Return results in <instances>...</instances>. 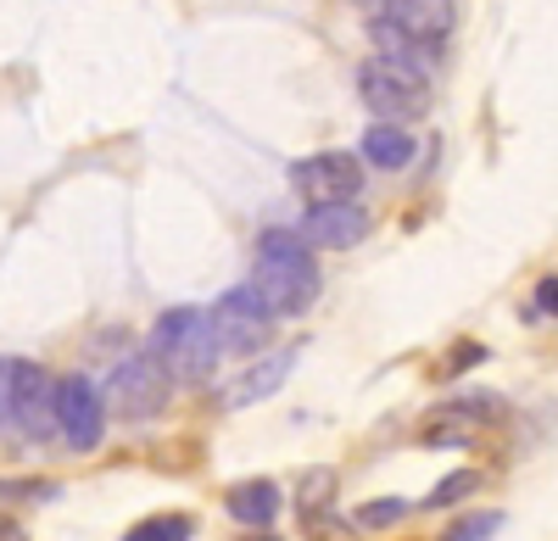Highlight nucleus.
<instances>
[{"mask_svg":"<svg viewBox=\"0 0 558 541\" xmlns=\"http://www.w3.org/2000/svg\"><path fill=\"white\" fill-rule=\"evenodd\" d=\"M241 541H274V536H241Z\"/></svg>","mask_w":558,"mask_h":541,"instance_id":"obj_24","label":"nucleus"},{"mask_svg":"<svg viewBox=\"0 0 558 541\" xmlns=\"http://www.w3.org/2000/svg\"><path fill=\"white\" fill-rule=\"evenodd\" d=\"M536 312H547V319H558V274L536 280Z\"/></svg>","mask_w":558,"mask_h":541,"instance_id":"obj_22","label":"nucleus"},{"mask_svg":"<svg viewBox=\"0 0 558 541\" xmlns=\"http://www.w3.org/2000/svg\"><path fill=\"white\" fill-rule=\"evenodd\" d=\"M336 497V469H307L302 475V491H296V508H302V519H313L324 503Z\"/></svg>","mask_w":558,"mask_h":541,"instance_id":"obj_16","label":"nucleus"},{"mask_svg":"<svg viewBox=\"0 0 558 541\" xmlns=\"http://www.w3.org/2000/svg\"><path fill=\"white\" fill-rule=\"evenodd\" d=\"M296 235H302L307 246H330V251H347V246H357V241L368 235V212H363L357 201H347V207H307Z\"/></svg>","mask_w":558,"mask_h":541,"instance_id":"obj_11","label":"nucleus"},{"mask_svg":"<svg viewBox=\"0 0 558 541\" xmlns=\"http://www.w3.org/2000/svg\"><path fill=\"white\" fill-rule=\"evenodd\" d=\"M486 357V346H475V341H463V346H452V357H447V374H458V369H470V364H481Z\"/></svg>","mask_w":558,"mask_h":541,"instance_id":"obj_23","label":"nucleus"},{"mask_svg":"<svg viewBox=\"0 0 558 541\" xmlns=\"http://www.w3.org/2000/svg\"><path fill=\"white\" fill-rule=\"evenodd\" d=\"M12 425L28 441L57 435V380L39 364H17V385H12Z\"/></svg>","mask_w":558,"mask_h":541,"instance_id":"obj_8","label":"nucleus"},{"mask_svg":"<svg viewBox=\"0 0 558 541\" xmlns=\"http://www.w3.org/2000/svg\"><path fill=\"white\" fill-rule=\"evenodd\" d=\"M223 508H229V519L246 525V530H268L274 514H279V485L274 480H241V485H229Z\"/></svg>","mask_w":558,"mask_h":541,"instance_id":"obj_13","label":"nucleus"},{"mask_svg":"<svg viewBox=\"0 0 558 541\" xmlns=\"http://www.w3.org/2000/svg\"><path fill=\"white\" fill-rule=\"evenodd\" d=\"M39 497H57V485H45V480H0V503H39Z\"/></svg>","mask_w":558,"mask_h":541,"instance_id":"obj_20","label":"nucleus"},{"mask_svg":"<svg viewBox=\"0 0 558 541\" xmlns=\"http://www.w3.org/2000/svg\"><path fill=\"white\" fill-rule=\"evenodd\" d=\"M168 391H173V380H168V369L157 364V357L151 352H129L123 364L107 374V408L118 419H151V414L168 408Z\"/></svg>","mask_w":558,"mask_h":541,"instance_id":"obj_3","label":"nucleus"},{"mask_svg":"<svg viewBox=\"0 0 558 541\" xmlns=\"http://www.w3.org/2000/svg\"><path fill=\"white\" fill-rule=\"evenodd\" d=\"M357 96H363V107L375 112L380 123H413V118H425V84H413V78H402V73H391L380 57L375 62H363L357 67Z\"/></svg>","mask_w":558,"mask_h":541,"instance_id":"obj_6","label":"nucleus"},{"mask_svg":"<svg viewBox=\"0 0 558 541\" xmlns=\"http://www.w3.org/2000/svg\"><path fill=\"white\" fill-rule=\"evenodd\" d=\"M252 291L268 302L274 319H296L318 302V262L313 246L296 230H268L257 241V262H252Z\"/></svg>","mask_w":558,"mask_h":541,"instance_id":"obj_1","label":"nucleus"},{"mask_svg":"<svg viewBox=\"0 0 558 541\" xmlns=\"http://www.w3.org/2000/svg\"><path fill=\"white\" fill-rule=\"evenodd\" d=\"M475 485H481V475H475V469H458V475H447V480L430 491V503H425V508H452V503L470 497Z\"/></svg>","mask_w":558,"mask_h":541,"instance_id":"obj_17","label":"nucleus"},{"mask_svg":"<svg viewBox=\"0 0 558 541\" xmlns=\"http://www.w3.org/2000/svg\"><path fill=\"white\" fill-rule=\"evenodd\" d=\"M502 530V514H470V519H458L441 541H492Z\"/></svg>","mask_w":558,"mask_h":541,"instance_id":"obj_19","label":"nucleus"},{"mask_svg":"<svg viewBox=\"0 0 558 541\" xmlns=\"http://www.w3.org/2000/svg\"><path fill=\"white\" fill-rule=\"evenodd\" d=\"M402 514H408L402 497H375V503H363V508H357V525H363V530H386V525H397Z\"/></svg>","mask_w":558,"mask_h":541,"instance_id":"obj_18","label":"nucleus"},{"mask_svg":"<svg viewBox=\"0 0 558 541\" xmlns=\"http://www.w3.org/2000/svg\"><path fill=\"white\" fill-rule=\"evenodd\" d=\"M101 430H107V402H101V391L89 385L84 374L57 380V435L73 446V453H96Z\"/></svg>","mask_w":558,"mask_h":541,"instance_id":"obj_7","label":"nucleus"},{"mask_svg":"<svg viewBox=\"0 0 558 541\" xmlns=\"http://www.w3.org/2000/svg\"><path fill=\"white\" fill-rule=\"evenodd\" d=\"M146 352L168 369V380H207L213 364H218L213 319H207L202 307H173V312H162V319H157Z\"/></svg>","mask_w":558,"mask_h":541,"instance_id":"obj_2","label":"nucleus"},{"mask_svg":"<svg viewBox=\"0 0 558 541\" xmlns=\"http://www.w3.org/2000/svg\"><path fill=\"white\" fill-rule=\"evenodd\" d=\"M363 162H375V168H386V173L408 168V162H413L408 128H397V123H375V128L363 134Z\"/></svg>","mask_w":558,"mask_h":541,"instance_id":"obj_14","label":"nucleus"},{"mask_svg":"<svg viewBox=\"0 0 558 541\" xmlns=\"http://www.w3.org/2000/svg\"><path fill=\"white\" fill-rule=\"evenodd\" d=\"M368 39H375V51H380V62H386L391 73L413 78V84H425V78L436 73V62H441V45H430V39H418V34H408V28L386 23V17H368Z\"/></svg>","mask_w":558,"mask_h":541,"instance_id":"obj_9","label":"nucleus"},{"mask_svg":"<svg viewBox=\"0 0 558 541\" xmlns=\"http://www.w3.org/2000/svg\"><path fill=\"white\" fill-rule=\"evenodd\" d=\"M291 364H296V346H279V352H263L257 364L223 391V402L229 408H252V402H263V396H274L279 385L291 380Z\"/></svg>","mask_w":558,"mask_h":541,"instance_id":"obj_12","label":"nucleus"},{"mask_svg":"<svg viewBox=\"0 0 558 541\" xmlns=\"http://www.w3.org/2000/svg\"><path fill=\"white\" fill-rule=\"evenodd\" d=\"M191 536H196V525L184 519V514H157L146 525H134L123 541H191Z\"/></svg>","mask_w":558,"mask_h":541,"instance_id":"obj_15","label":"nucleus"},{"mask_svg":"<svg viewBox=\"0 0 558 541\" xmlns=\"http://www.w3.org/2000/svg\"><path fill=\"white\" fill-rule=\"evenodd\" d=\"M207 319H213V341H218V352H229V357H252V352L268 341V330H274V312H268V302H263L252 285L223 291Z\"/></svg>","mask_w":558,"mask_h":541,"instance_id":"obj_4","label":"nucleus"},{"mask_svg":"<svg viewBox=\"0 0 558 541\" xmlns=\"http://www.w3.org/2000/svg\"><path fill=\"white\" fill-rule=\"evenodd\" d=\"M12 385H17V364H7V357H0V425L12 419Z\"/></svg>","mask_w":558,"mask_h":541,"instance_id":"obj_21","label":"nucleus"},{"mask_svg":"<svg viewBox=\"0 0 558 541\" xmlns=\"http://www.w3.org/2000/svg\"><path fill=\"white\" fill-rule=\"evenodd\" d=\"M291 190H296L307 207H347V201H357V190H363V162L347 157V151L302 157V162H291Z\"/></svg>","mask_w":558,"mask_h":541,"instance_id":"obj_5","label":"nucleus"},{"mask_svg":"<svg viewBox=\"0 0 558 541\" xmlns=\"http://www.w3.org/2000/svg\"><path fill=\"white\" fill-rule=\"evenodd\" d=\"M363 7L397 28H408V34H418V39H430V45H441L458 23L452 0H363Z\"/></svg>","mask_w":558,"mask_h":541,"instance_id":"obj_10","label":"nucleus"}]
</instances>
